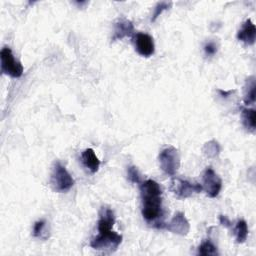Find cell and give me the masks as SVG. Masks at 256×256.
Returning a JSON list of instances; mask_svg holds the SVG:
<instances>
[{
    "label": "cell",
    "mask_w": 256,
    "mask_h": 256,
    "mask_svg": "<svg viewBox=\"0 0 256 256\" xmlns=\"http://www.w3.org/2000/svg\"><path fill=\"white\" fill-rule=\"evenodd\" d=\"M142 215L147 221H153L162 215V190L160 185L148 179L140 183Z\"/></svg>",
    "instance_id": "6da1fadb"
},
{
    "label": "cell",
    "mask_w": 256,
    "mask_h": 256,
    "mask_svg": "<svg viewBox=\"0 0 256 256\" xmlns=\"http://www.w3.org/2000/svg\"><path fill=\"white\" fill-rule=\"evenodd\" d=\"M50 183L54 191L66 192L74 185V179L60 162H55L51 173Z\"/></svg>",
    "instance_id": "7a4b0ae2"
},
{
    "label": "cell",
    "mask_w": 256,
    "mask_h": 256,
    "mask_svg": "<svg viewBox=\"0 0 256 256\" xmlns=\"http://www.w3.org/2000/svg\"><path fill=\"white\" fill-rule=\"evenodd\" d=\"M158 159L160 168L163 170L164 173L170 176L176 174L180 167V155L175 147L169 146L163 149L159 153Z\"/></svg>",
    "instance_id": "3957f363"
},
{
    "label": "cell",
    "mask_w": 256,
    "mask_h": 256,
    "mask_svg": "<svg viewBox=\"0 0 256 256\" xmlns=\"http://www.w3.org/2000/svg\"><path fill=\"white\" fill-rule=\"evenodd\" d=\"M1 58V71L13 78H19L23 74L22 64L15 59L9 47H3L0 52Z\"/></svg>",
    "instance_id": "277c9868"
},
{
    "label": "cell",
    "mask_w": 256,
    "mask_h": 256,
    "mask_svg": "<svg viewBox=\"0 0 256 256\" xmlns=\"http://www.w3.org/2000/svg\"><path fill=\"white\" fill-rule=\"evenodd\" d=\"M122 242V236L115 231L111 230L108 232H101L90 242V246L96 250H108L112 252Z\"/></svg>",
    "instance_id": "5b68a950"
},
{
    "label": "cell",
    "mask_w": 256,
    "mask_h": 256,
    "mask_svg": "<svg viewBox=\"0 0 256 256\" xmlns=\"http://www.w3.org/2000/svg\"><path fill=\"white\" fill-rule=\"evenodd\" d=\"M169 188L174 195L181 199L191 197L193 194L199 193L203 190L202 185L198 183H190L189 181L180 178L172 179Z\"/></svg>",
    "instance_id": "8992f818"
},
{
    "label": "cell",
    "mask_w": 256,
    "mask_h": 256,
    "mask_svg": "<svg viewBox=\"0 0 256 256\" xmlns=\"http://www.w3.org/2000/svg\"><path fill=\"white\" fill-rule=\"evenodd\" d=\"M203 189L210 198L216 197L222 188V180L211 168L207 167L203 173Z\"/></svg>",
    "instance_id": "52a82bcc"
},
{
    "label": "cell",
    "mask_w": 256,
    "mask_h": 256,
    "mask_svg": "<svg viewBox=\"0 0 256 256\" xmlns=\"http://www.w3.org/2000/svg\"><path fill=\"white\" fill-rule=\"evenodd\" d=\"M135 49L141 56L150 57L155 51L153 38L147 33H136L133 37Z\"/></svg>",
    "instance_id": "ba28073f"
},
{
    "label": "cell",
    "mask_w": 256,
    "mask_h": 256,
    "mask_svg": "<svg viewBox=\"0 0 256 256\" xmlns=\"http://www.w3.org/2000/svg\"><path fill=\"white\" fill-rule=\"evenodd\" d=\"M164 228L174 234L185 236L190 231V223L183 212H177L170 222L164 225Z\"/></svg>",
    "instance_id": "9c48e42d"
},
{
    "label": "cell",
    "mask_w": 256,
    "mask_h": 256,
    "mask_svg": "<svg viewBox=\"0 0 256 256\" xmlns=\"http://www.w3.org/2000/svg\"><path fill=\"white\" fill-rule=\"evenodd\" d=\"M133 33H134L133 23L126 18H120L115 22L112 41L122 40L125 37H130L132 36Z\"/></svg>",
    "instance_id": "30bf717a"
},
{
    "label": "cell",
    "mask_w": 256,
    "mask_h": 256,
    "mask_svg": "<svg viewBox=\"0 0 256 256\" xmlns=\"http://www.w3.org/2000/svg\"><path fill=\"white\" fill-rule=\"evenodd\" d=\"M237 38L247 45H253L256 38V28L251 19H247L239 29Z\"/></svg>",
    "instance_id": "8fae6325"
},
{
    "label": "cell",
    "mask_w": 256,
    "mask_h": 256,
    "mask_svg": "<svg viewBox=\"0 0 256 256\" xmlns=\"http://www.w3.org/2000/svg\"><path fill=\"white\" fill-rule=\"evenodd\" d=\"M81 161L83 165L92 173H95L98 171L100 166V160L96 156L95 152L91 148L85 149L81 154Z\"/></svg>",
    "instance_id": "7c38bea8"
},
{
    "label": "cell",
    "mask_w": 256,
    "mask_h": 256,
    "mask_svg": "<svg viewBox=\"0 0 256 256\" xmlns=\"http://www.w3.org/2000/svg\"><path fill=\"white\" fill-rule=\"evenodd\" d=\"M241 119L244 127L250 131H255V110L250 108L241 109Z\"/></svg>",
    "instance_id": "4fadbf2b"
},
{
    "label": "cell",
    "mask_w": 256,
    "mask_h": 256,
    "mask_svg": "<svg viewBox=\"0 0 256 256\" xmlns=\"http://www.w3.org/2000/svg\"><path fill=\"white\" fill-rule=\"evenodd\" d=\"M256 96V83L255 77H249L246 81V85L244 88V102L245 104H253L255 102Z\"/></svg>",
    "instance_id": "5bb4252c"
},
{
    "label": "cell",
    "mask_w": 256,
    "mask_h": 256,
    "mask_svg": "<svg viewBox=\"0 0 256 256\" xmlns=\"http://www.w3.org/2000/svg\"><path fill=\"white\" fill-rule=\"evenodd\" d=\"M234 233H235L237 243L245 242V240L247 239V236H248V226H247V223L245 220L240 219L237 221L235 228H234Z\"/></svg>",
    "instance_id": "9a60e30c"
},
{
    "label": "cell",
    "mask_w": 256,
    "mask_h": 256,
    "mask_svg": "<svg viewBox=\"0 0 256 256\" xmlns=\"http://www.w3.org/2000/svg\"><path fill=\"white\" fill-rule=\"evenodd\" d=\"M220 145L216 140H210L206 142L202 148V151L204 155L208 158H215L220 153Z\"/></svg>",
    "instance_id": "2e32d148"
},
{
    "label": "cell",
    "mask_w": 256,
    "mask_h": 256,
    "mask_svg": "<svg viewBox=\"0 0 256 256\" xmlns=\"http://www.w3.org/2000/svg\"><path fill=\"white\" fill-rule=\"evenodd\" d=\"M198 254L203 256L218 255L217 247L210 240H206L198 247Z\"/></svg>",
    "instance_id": "e0dca14e"
},
{
    "label": "cell",
    "mask_w": 256,
    "mask_h": 256,
    "mask_svg": "<svg viewBox=\"0 0 256 256\" xmlns=\"http://www.w3.org/2000/svg\"><path fill=\"white\" fill-rule=\"evenodd\" d=\"M45 226H46V222L45 220H38L34 223L33 226V236L37 237V238H42V239H46L47 238V234L45 231Z\"/></svg>",
    "instance_id": "ac0fdd59"
},
{
    "label": "cell",
    "mask_w": 256,
    "mask_h": 256,
    "mask_svg": "<svg viewBox=\"0 0 256 256\" xmlns=\"http://www.w3.org/2000/svg\"><path fill=\"white\" fill-rule=\"evenodd\" d=\"M172 5L171 2H165V1H162V2H159L156 4V6L154 7V11H153V14H152V17H151V22H155L156 19L167 9L170 8V6Z\"/></svg>",
    "instance_id": "d6986e66"
},
{
    "label": "cell",
    "mask_w": 256,
    "mask_h": 256,
    "mask_svg": "<svg viewBox=\"0 0 256 256\" xmlns=\"http://www.w3.org/2000/svg\"><path fill=\"white\" fill-rule=\"evenodd\" d=\"M127 176H128V179L130 182L136 183V184L141 183V176H140V173H139L137 167H135L133 165L129 166L127 169Z\"/></svg>",
    "instance_id": "ffe728a7"
},
{
    "label": "cell",
    "mask_w": 256,
    "mask_h": 256,
    "mask_svg": "<svg viewBox=\"0 0 256 256\" xmlns=\"http://www.w3.org/2000/svg\"><path fill=\"white\" fill-rule=\"evenodd\" d=\"M204 51L207 56H212L217 52V45L214 42H208L204 46Z\"/></svg>",
    "instance_id": "44dd1931"
},
{
    "label": "cell",
    "mask_w": 256,
    "mask_h": 256,
    "mask_svg": "<svg viewBox=\"0 0 256 256\" xmlns=\"http://www.w3.org/2000/svg\"><path fill=\"white\" fill-rule=\"evenodd\" d=\"M219 221H220V224L225 226V227H230L231 226V221L227 218V216L225 215H220L219 216Z\"/></svg>",
    "instance_id": "7402d4cb"
},
{
    "label": "cell",
    "mask_w": 256,
    "mask_h": 256,
    "mask_svg": "<svg viewBox=\"0 0 256 256\" xmlns=\"http://www.w3.org/2000/svg\"><path fill=\"white\" fill-rule=\"evenodd\" d=\"M218 92L219 94L222 96V97H228L230 96L231 94H233L235 92V90H229V91H224V90H221V89H218Z\"/></svg>",
    "instance_id": "603a6c76"
}]
</instances>
